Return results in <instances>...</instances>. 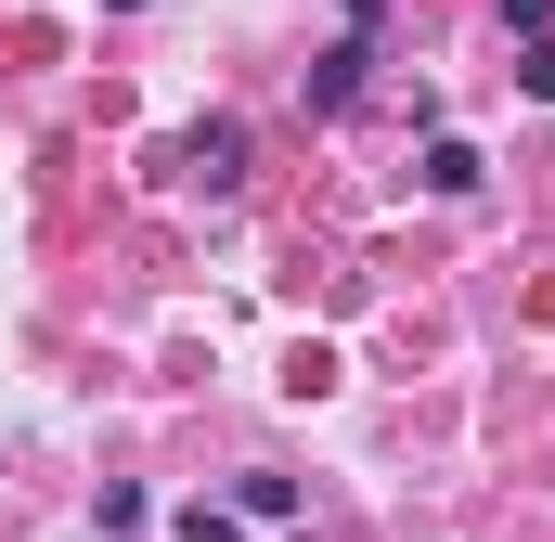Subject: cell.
I'll return each mask as SVG.
<instances>
[{"label": "cell", "instance_id": "6da1fadb", "mask_svg": "<svg viewBox=\"0 0 555 542\" xmlns=\"http://www.w3.org/2000/svg\"><path fill=\"white\" fill-rule=\"evenodd\" d=\"M362 65H375V26L323 39V52H310V78H297V91H310V117H349V104H362Z\"/></svg>", "mask_w": 555, "mask_h": 542}, {"label": "cell", "instance_id": "7a4b0ae2", "mask_svg": "<svg viewBox=\"0 0 555 542\" xmlns=\"http://www.w3.org/2000/svg\"><path fill=\"white\" fill-rule=\"evenodd\" d=\"M181 155H194V181H207V194H233V181H246V130H233V117H207Z\"/></svg>", "mask_w": 555, "mask_h": 542}, {"label": "cell", "instance_id": "3957f363", "mask_svg": "<svg viewBox=\"0 0 555 542\" xmlns=\"http://www.w3.org/2000/svg\"><path fill=\"white\" fill-rule=\"evenodd\" d=\"M478 181H491V155H478V142H426V194H478Z\"/></svg>", "mask_w": 555, "mask_h": 542}, {"label": "cell", "instance_id": "277c9868", "mask_svg": "<svg viewBox=\"0 0 555 542\" xmlns=\"http://www.w3.org/2000/svg\"><path fill=\"white\" fill-rule=\"evenodd\" d=\"M233 504H246V517H259V530H284V517H297V478H246V491H233Z\"/></svg>", "mask_w": 555, "mask_h": 542}, {"label": "cell", "instance_id": "5b68a950", "mask_svg": "<svg viewBox=\"0 0 555 542\" xmlns=\"http://www.w3.org/2000/svg\"><path fill=\"white\" fill-rule=\"evenodd\" d=\"M517 91H530V104H555V26L530 39V52H517Z\"/></svg>", "mask_w": 555, "mask_h": 542}, {"label": "cell", "instance_id": "8992f818", "mask_svg": "<svg viewBox=\"0 0 555 542\" xmlns=\"http://www.w3.org/2000/svg\"><path fill=\"white\" fill-rule=\"evenodd\" d=\"M181 542H246V517H220V504H181Z\"/></svg>", "mask_w": 555, "mask_h": 542}, {"label": "cell", "instance_id": "52a82bcc", "mask_svg": "<svg viewBox=\"0 0 555 542\" xmlns=\"http://www.w3.org/2000/svg\"><path fill=\"white\" fill-rule=\"evenodd\" d=\"M504 26H517V39H543V26H555V0H504Z\"/></svg>", "mask_w": 555, "mask_h": 542}, {"label": "cell", "instance_id": "ba28073f", "mask_svg": "<svg viewBox=\"0 0 555 542\" xmlns=\"http://www.w3.org/2000/svg\"><path fill=\"white\" fill-rule=\"evenodd\" d=\"M375 13H388V0H349V26H375Z\"/></svg>", "mask_w": 555, "mask_h": 542}, {"label": "cell", "instance_id": "9c48e42d", "mask_svg": "<svg viewBox=\"0 0 555 542\" xmlns=\"http://www.w3.org/2000/svg\"><path fill=\"white\" fill-rule=\"evenodd\" d=\"M104 13H142V0H104Z\"/></svg>", "mask_w": 555, "mask_h": 542}]
</instances>
